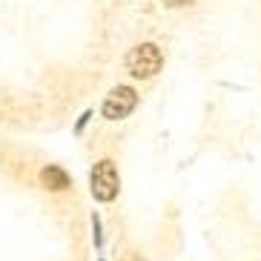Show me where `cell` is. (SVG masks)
Returning <instances> with one entry per match:
<instances>
[{
    "instance_id": "cell-5",
    "label": "cell",
    "mask_w": 261,
    "mask_h": 261,
    "mask_svg": "<svg viewBox=\"0 0 261 261\" xmlns=\"http://www.w3.org/2000/svg\"><path fill=\"white\" fill-rule=\"evenodd\" d=\"M164 3H167V6H187L190 0H164Z\"/></svg>"
},
{
    "instance_id": "cell-3",
    "label": "cell",
    "mask_w": 261,
    "mask_h": 261,
    "mask_svg": "<svg viewBox=\"0 0 261 261\" xmlns=\"http://www.w3.org/2000/svg\"><path fill=\"white\" fill-rule=\"evenodd\" d=\"M135 103H138V95H135L132 86H115V89L107 95L100 112H103V118H109V121H121V118H126L132 109H135Z\"/></svg>"
},
{
    "instance_id": "cell-1",
    "label": "cell",
    "mask_w": 261,
    "mask_h": 261,
    "mask_svg": "<svg viewBox=\"0 0 261 261\" xmlns=\"http://www.w3.org/2000/svg\"><path fill=\"white\" fill-rule=\"evenodd\" d=\"M164 66V55L155 43H141L126 55V69L135 77H152L155 72H161Z\"/></svg>"
},
{
    "instance_id": "cell-4",
    "label": "cell",
    "mask_w": 261,
    "mask_h": 261,
    "mask_svg": "<svg viewBox=\"0 0 261 261\" xmlns=\"http://www.w3.org/2000/svg\"><path fill=\"white\" fill-rule=\"evenodd\" d=\"M40 181H43L46 190H66V187H69V175H66L61 167H46L40 172Z\"/></svg>"
},
{
    "instance_id": "cell-2",
    "label": "cell",
    "mask_w": 261,
    "mask_h": 261,
    "mask_svg": "<svg viewBox=\"0 0 261 261\" xmlns=\"http://www.w3.org/2000/svg\"><path fill=\"white\" fill-rule=\"evenodd\" d=\"M118 187H121V178H118L115 164L103 158V161L95 164L92 169V195L98 201H112L118 195Z\"/></svg>"
}]
</instances>
